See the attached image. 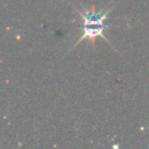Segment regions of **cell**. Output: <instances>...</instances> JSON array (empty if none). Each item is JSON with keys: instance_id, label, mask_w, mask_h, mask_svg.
I'll list each match as a JSON object with an SVG mask.
<instances>
[{"instance_id": "cell-1", "label": "cell", "mask_w": 149, "mask_h": 149, "mask_svg": "<svg viewBox=\"0 0 149 149\" xmlns=\"http://www.w3.org/2000/svg\"><path fill=\"white\" fill-rule=\"evenodd\" d=\"M111 28V26L109 24H91V26H85V24H80L79 26V29L83 31V34H81V36L79 37V40L74 43V45L73 47H76L78 43H80L83 40H90L92 43H93V45L95 44V38L97 37H102L104 40H106L107 42H108V40L105 37V35H104V30H106V29H109ZM109 43V42H108Z\"/></svg>"}]
</instances>
